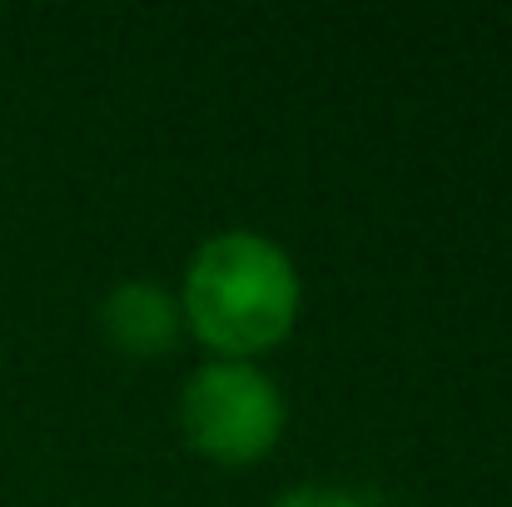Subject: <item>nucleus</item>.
<instances>
[{"mask_svg":"<svg viewBox=\"0 0 512 507\" xmlns=\"http://www.w3.org/2000/svg\"><path fill=\"white\" fill-rule=\"evenodd\" d=\"M299 299V269L269 234L224 229L194 249L179 314L209 353L249 363L294 334Z\"/></svg>","mask_w":512,"mask_h":507,"instance_id":"nucleus-1","label":"nucleus"},{"mask_svg":"<svg viewBox=\"0 0 512 507\" xmlns=\"http://www.w3.org/2000/svg\"><path fill=\"white\" fill-rule=\"evenodd\" d=\"M179 428L199 458L249 468L269 458L284 433V393L259 363L209 358L179 388Z\"/></svg>","mask_w":512,"mask_h":507,"instance_id":"nucleus-2","label":"nucleus"},{"mask_svg":"<svg viewBox=\"0 0 512 507\" xmlns=\"http://www.w3.org/2000/svg\"><path fill=\"white\" fill-rule=\"evenodd\" d=\"M100 329L125 358H165L184 334V314L170 289L150 279H125L100 304Z\"/></svg>","mask_w":512,"mask_h":507,"instance_id":"nucleus-3","label":"nucleus"},{"mask_svg":"<svg viewBox=\"0 0 512 507\" xmlns=\"http://www.w3.org/2000/svg\"><path fill=\"white\" fill-rule=\"evenodd\" d=\"M274 507H363V503L353 493H343V488H294Z\"/></svg>","mask_w":512,"mask_h":507,"instance_id":"nucleus-4","label":"nucleus"}]
</instances>
